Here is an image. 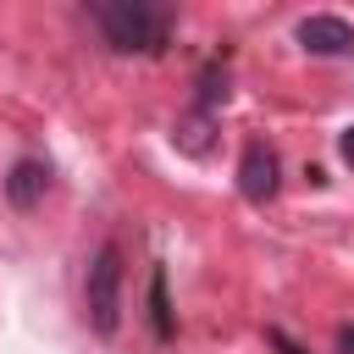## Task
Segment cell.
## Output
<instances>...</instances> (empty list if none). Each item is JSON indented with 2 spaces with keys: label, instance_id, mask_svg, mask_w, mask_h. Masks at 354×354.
Segmentation results:
<instances>
[{
  "label": "cell",
  "instance_id": "ba28073f",
  "mask_svg": "<svg viewBox=\"0 0 354 354\" xmlns=\"http://www.w3.org/2000/svg\"><path fill=\"white\" fill-rule=\"evenodd\" d=\"M337 155L354 166V127H343V133H337Z\"/></svg>",
  "mask_w": 354,
  "mask_h": 354
},
{
  "label": "cell",
  "instance_id": "30bf717a",
  "mask_svg": "<svg viewBox=\"0 0 354 354\" xmlns=\"http://www.w3.org/2000/svg\"><path fill=\"white\" fill-rule=\"evenodd\" d=\"M337 348H343V354H354V326H343V332H337Z\"/></svg>",
  "mask_w": 354,
  "mask_h": 354
},
{
  "label": "cell",
  "instance_id": "8992f818",
  "mask_svg": "<svg viewBox=\"0 0 354 354\" xmlns=\"http://www.w3.org/2000/svg\"><path fill=\"white\" fill-rule=\"evenodd\" d=\"M149 321H155V337H171V304H166V271L160 266L149 277Z\"/></svg>",
  "mask_w": 354,
  "mask_h": 354
},
{
  "label": "cell",
  "instance_id": "277c9868",
  "mask_svg": "<svg viewBox=\"0 0 354 354\" xmlns=\"http://www.w3.org/2000/svg\"><path fill=\"white\" fill-rule=\"evenodd\" d=\"M238 194H243L249 205H266V199L277 194V155H271V144H260V138L243 144V160H238Z\"/></svg>",
  "mask_w": 354,
  "mask_h": 354
},
{
  "label": "cell",
  "instance_id": "52a82bcc",
  "mask_svg": "<svg viewBox=\"0 0 354 354\" xmlns=\"http://www.w3.org/2000/svg\"><path fill=\"white\" fill-rule=\"evenodd\" d=\"M216 100H227V66H205V77H199V100H194V111H205V116H216Z\"/></svg>",
  "mask_w": 354,
  "mask_h": 354
},
{
  "label": "cell",
  "instance_id": "6da1fadb",
  "mask_svg": "<svg viewBox=\"0 0 354 354\" xmlns=\"http://www.w3.org/2000/svg\"><path fill=\"white\" fill-rule=\"evenodd\" d=\"M88 17L105 33V44L122 55H160L171 44V11L155 0H100L88 6Z\"/></svg>",
  "mask_w": 354,
  "mask_h": 354
},
{
  "label": "cell",
  "instance_id": "3957f363",
  "mask_svg": "<svg viewBox=\"0 0 354 354\" xmlns=\"http://www.w3.org/2000/svg\"><path fill=\"white\" fill-rule=\"evenodd\" d=\"M299 50L304 55H321V61H343V55H354V22L315 11V17L299 22Z\"/></svg>",
  "mask_w": 354,
  "mask_h": 354
},
{
  "label": "cell",
  "instance_id": "9c48e42d",
  "mask_svg": "<svg viewBox=\"0 0 354 354\" xmlns=\"http://www.w3.org/2000/svg\"><path fill=\"white\" fill-rule=\"evenodd\" d=\"M271 343H277V348H282V354H304V348H299V343H293V337H288V332H271Z\"/></svg>",
  "mask_w": 354,
  "mask_h": 354
},
{
  "label": "cell",
  "instance_id": "5b68a950",
  "mask_svg": "<svg viewBox=\"0 0 354 354\" xmlns=\"http://www.w3.org/2000/svg\"><path fill=\"white\" fill-rule=\"evenodd\" d=\"M44 188H50V166H44L39 155H22V160L6 171V199H11L17 210H33V205L44 199Z\"/></svg>",
  "mask_w": 354,
  "mask_h": 354
},
{
  "label": "cell",
  "instance_id": "7a4b0ae2",
  "mask_svg": "<svg viewBox=\"0 0 354 354\" xmlns=\"http://www.w3.org/2000/svg\"><path fill=\"white\" fill-rule=\"evenodd\" d=\"M83 310L100 337H116V326H122V249L116 243L94 249L88 277H83Z\"/></svg>",
  "mask_w": 354,
  "mask_h": 354
}]
</instances>
